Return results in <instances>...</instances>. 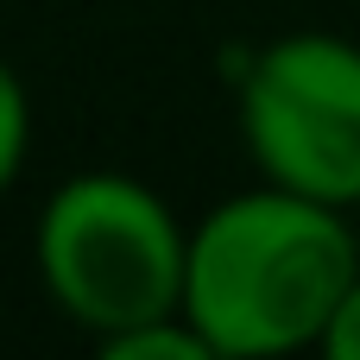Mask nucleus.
<instances>
[{"instance_id":"f257e3e1","label":"nucleus","mask_w":360,"mask_h":360,"mask_svg":"<svg viewBox=\"0 0 360 360\" xmlns=\"http://www.w3.org/2000/svg\"><path fill=\"white\" fill-rule=\"evenodd\" d=\"M354 278L360 234L348 209L259 177L190 221L184 316L215 360L316 354Z\"/></svg>"},{"instance_id":"f03ea898","label":"nucleus","mask_w":360,"mask_h":360,"mask_svg":"<svg viewBox=\"0 0 360 360\" xmlns=\"http://www.w3.org/2000/svg\"><path fill=\"white\" fill-rule=\"evenodd\" d=\"M184 259L190 221L133 171H70L32 215V272L89 342L184 310Z\"/></svg>"},{"instance_id":"7ed1b4c3","label":"nucleus","mask_w":360,"mask_h":360,"mask_svg":"<svg viewBox=\"0 0 360 360\" xmlns=\"http://www.w3.org/2000/svg\"><path fill=\"white\" fill-rule=\"evenodd\" d=\"M234 133L253 177L360 209V44L342 32H278L240 51Z\"/></svg>"},{"instance_id":"20e7f679","label":"nucleus","mask_w":360,"mask_h":360,"mask_svg":"<svg viewBox=\"0 0 360 360\" xmlns=\"http://www.w3.org/2000/svg\"><path fill=\"white\" fill-rule=\"evenodd\" d=\"M108 360H215V348L196 335V323L184 316V310H171V316H152V323H139V329H120V335H108V342H95Z\"/></svg>"},{"instance_id":"39448f33","label":"nucleus","mask_w":360,"mask_h":360,"mask_svg":"<svg viewBox=\"0 0 360 360\" xmlns=\"http://www.w3.org/2000/svg\"><path fill=\"white\" fill-rule=\"evenodd\" d=\"M32 133H38V120H32L25 76L0 57V202L13 196V184H19L25 165H32Z\"/></svg>"},{"instance_id":"423d86ee","label":"nucleus","mask_w":360,"mask_h":360,"mask_svg":"<svg viewBox=\"0 0 360 360\" xmlns=\"http://www.w3.org/2000/svg\"><path fill=\"white\" fill-rule=\"evenodd\" d=\"M316 354L323 360H360V278L348 285V297H342V310H335V323H329Z\"/></svg>"}]
</instances>
